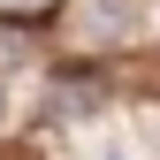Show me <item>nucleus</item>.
<instances>
[{"instance_id":"1","label":"nucleus","mask_w":160,"mask_h":160,"mask_svg":"<svg viewBox=\"0 0 160 160\" xmlns=\"http://www.w3.org/2000/svg\"><path fill=\"white\" fill-rule=\"evenodd\" d=\"M0 8H46V0H0Z\"/></svg>"}]
</instances>
